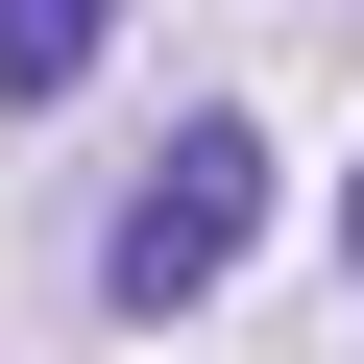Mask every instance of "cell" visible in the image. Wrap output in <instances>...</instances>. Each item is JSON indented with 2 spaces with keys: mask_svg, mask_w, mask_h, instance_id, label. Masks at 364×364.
<instances>
[{
  "mask_svg": "<svg viewBox=\"0 0 364 364\" xmlns=\"http://www.w3.org/2000/svg\"><path fill=\"white\" fill-rule=\"evenodd\" d=\"M243 219H267V122H170V170L97 219V291H122V316H195V291L243 267Z\"/></svg>",
  "mask_w": 364,
  "mask_h": 364,
  "instance_id": "cell-1",
  "label": "cell"
},
{
  "mask_svg": "<svg viewBox=\"0 0 364 364\" xmlns=\"http://www.w3.org/2000/svg\"><path fill=\"white\" fill-rule=\"evenodd\" d=\"M97 25H122V0H0V97H73V73H97Z\"/></svg>",
  "mask_w": 364,
  "mask_h": 364,
  "instance_id": "cell-2",
  "label": "cell"
},
{
  "mask_svg": "<svg viewBox=\"0 0 364 364\" xmlns=\"http://www.w3.org/2000/svg\"><path fill=\"white\" fill-rule=\"evenodd\" d=\"M340 267H364V195H340Z\"/></svg>",
  "mask_w": 364,
  "mask_h": 364,
  "instance_id": "cell-3",
  "label": "cell"
}]
</instances>
